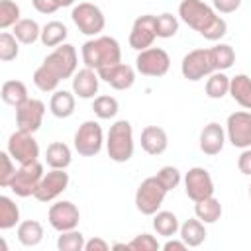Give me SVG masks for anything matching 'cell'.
<instances>
[{"mask_svg": "<svg viewBox=\"0 0 251 251\" xmlns=\"http://www.w3.org/2000/svg\"><path fill=\"white\" fill-rule=\"evenodd\" d=\"M76 67H78V55L75 45L61 43L35 69L33 84L41 92H55L61 80L73 78V75L76 73Z\"/></svg>", "mask_w": 251, "mask_h": 251, "instance_id": "cell-1", "label": "cell"}, {"mask_svg": "<svg viewBox=\"0 0 251 251\" xmlns=\"http://www.w3.org/2000/svg\"><path fill=\"white\" fill-rule=\"evenodd\" d=\"M178 18L208 41H218L227 33L226 20L202 0H182L178 4Z\"/></svg>", "mask_w": 251, "mask_h": 251, "instance_id": "cell-2", "label": "cell"}, {"mask_svg": "<svg viewBox=\"0 0 251 251\" xmlns=\"http://www.w3.org/2000/svg\"><path fill=\"white\" fill-rule=\"evenodd\" d=\"M80 57H82L84 67L100 71L104 67L122 63V47H120L116 37L96 35V37H92V39L82 43Z\"/></svg>", "mask_w": 251, "mask_h": 251, "instance_id": "cell-3", "label": "cell"}, {"mask_svg": "<svg viewBox=\"0 0 251 251\" xmlns=\"http://www.w3.org/2000/svg\"><path fill=\"white\" fill-rule=\"evenodd\" d=\"M133 127L127 120H118L110 126L106 137V151L114 163H127L133 157Z\"/></svg>", "mask_w": 251, "mask_h": 251, "instance_id": "cell-4", "label": "cell"}, {"mask_svg": "<svg viewBox=\"0 0 251 251\" xmlns=\"http://www.w3.org/2000/svg\"><path fill=\"white\" fill-rule=\"evenodd\" d=\"M71 20L78 27L80 33L90 35V37L100 35L104 31V27H106L104 12L96 4H90V2H78V4H75L73 10H71Z\"/></svg>", "mask_w": 251, "mask_h": 251, "instance_id": "cell-5", "label": "cell"}, {"mask_svg": "<svg viewBox=\"0 0 251 251\" xmlns=\"http://www.w3.org/2000/svg\"><path fill=\"white\" fill-rule=\"evenodd\" d=\"M167 192L169 190L161 184V180L157 176H147L145 180H141V184L135 190V208H137V212H141L143 216H153L155 212H159Z\"/></svg>", "mask_w": 251, "mask_h": 251, "instance_id": "cell-6", "label": "cell"}, {"mask_svg": "<svg viewBox=\"0 0 251 251\" xmlns=\"http://www.w3.org/2000/svg\"><path fill=\"white\" fill-rule=\"evenodd\" d=\"M75 151L80 157H94L102 151L104 145V131L102 126L94 120H86L78 126V129L75 131V139H73Z\"/></svg>", "mask_w": 251, "mask_h": 251, "instance_id": "cell-7", "label": "cell"}, {"mask_svg": "<svg viewBox=\"0 0 251 251\" xmlns=\"http://www.w3.org/2000/svg\"><path fill=\"white\" fill-rule=\"evenodd\" d=\"M43 165L39 161H33V163H25V165H20V169L16 171L12 182H10V190L20 196V198H27V196H33L41 178H43Z\"/></svg>", "mask_w": 251, "mask_h": 251, "instance_id": "cell-8", "label": "cell"}, {"mask_svg": "<svg viewBox=\"0 0 251 251\" xmlns=\"http://www.w3.org/2000/svg\"><path fill=\"white\" fill-rule=\"evenodd\" d=\"M171 69V57L161 47H147L135 57V71L143 76H165Z\"/></svg>", "mask_w": 251, "mask_h": 251, "instance_id": "cell-9", "label": "cell"}, {"mask_svg": "<svg viewBox=\"0 0 251 251\" xmlns=\"http://www.w3.org/2000/svg\"><path fill=\"white\" fill-rule=\"evenodd\" d=\"M216 69H214V63H212V55H210V49H192L188 51L184 57H182V63H180V73L186 80L190 82H196V80H202L204 76L212 75Z\"/></svg>", "mask_w": 251, "mask_h": 251, "instance_id": "cell-10", "label": "cell"}, {"mask_svg": "<svg viewBox=\"0 0 251 251\" xmlns=\"http://www.w3.org/2000/svg\"><path fill=\"white\" fill-rule=\"evenodd\" d=\"M226 137L237 149L251 147V112L249 110H237L227 116Z\"/></svg>", "mask_w": 251, "mask_h": 251, "instance_id": "cell-11", "label": "cell"}, {"mask_svg": "<svg viewBox=\"0 0 251 251\" xmlns=\"http://www.w3.org/2000/svg\"><path fill=\"white\" fill-rule=\"evenodd\" d=\"M6 151L12 155V159L20 165H25V163H33L37 161L39 157V145L33 137V133H27V131H14L10 137H8V145H6Z\"/></svg>", "mask_w": 251, "mask_h": 251, "instance_id": "cell-12", "label": "cell"}, {"mask_svg": "<svg viewBox=\"0 0 251 251\" xmlns=\"http://www.w3.org/2000/svg\"><path fill=\"white\" fill-rule=\"evenodd\" d=\"M47 220H49L51 227L61 233V231L75 229L78 226L80 212H78L76 204H73L71 200H59V202H55V204L49 206Z\"/></svg>", "mask_w": 251, "mask_h": 251, "instance_id": "cell-13", "label": "cell"}, {"mask_svg": "<svg viewBox=\"0 0 251 251\" xmlns=\"http://www.w3.org/2000/svg\"><path fill=\"white\" fill-rule=\"evenodd\" d=\"M155 39H157V16L143 14L135 18L129 31V47L135 51H143L151 47Z\"/></svg>", "mask_w": 251, "mask_h": 251, "instance_id": "cell-14", "label": "cell"}, {"mask_svg": "<svg viewBox=\"0 0 251 251\" xmlns=\"http://www.w3.org/2000/svg\"><path fill=\"white\" fill-rule=\"evenodd\" d=\"M184 192L192 202L214 196V180L204 167H192L184 175Z\"/></svg>", "mask_w": 251, "mask_h": 251, "instance_id": "cell-15", "label": "cell"}, {"mask_svg": "<svg viewBox=\"0 0 251 251\" xmlns=\"http://www.w3.org/2000/svg\"><path fill=\"white\" fill-rule=\"evenodd\" d=\"M43 116H45V104L37 98H27L24 104L16 108V126L22 131L35 133L43 124Z\"/></svg>", "mask_w": 251, "mask_h": 251, "instance_id": "cell-16", "label": "cell"}, {"mask_svg": "<svg viewBox=\"0 0 251 251\" xmlns=\"http://www.w3.org/2000/svg\"><path fill=\"white\" fill-rule=\"evenodd\" d=\"M69 186V173L65 169H51L43 175L33 198L37 202H53L57 196H61Z\"/></svg>", "mask_w": 251, "mask_h": 251, "instance_id": "cell-17", "label": "cell"}, {"mask_svg": "<svg viewBox=\"0 0 251 251\" xmlns=\"http://www.w3.org/2000/svg\"><path fill=\"white\" fill-rule=\"evenodd\" d=\"M98 76H100V80H104L106 84H110L116 90H127L135 82V69L126 63H116V65L100 69Z\"/></svg>", "mask_w": 251, "mask_h": 251, "instance_id": "cell-18", "label": "cell"}, {"mask_svg": "<svg viewBox=\"0 0 251 251\" xmlns=\"http://www.w3.org/2000/svg\"><path fill=\"white\" fill-rule=\"evenodd\" d=\"M98 86H100V76H98V71L94 69L84 67L73 75V92L82 100L96 98Z\"/></svg>", "mask_w": 251, "mask_h": 251, "instance_id": "cell-19", "label": "cell"}, {"mask_svg": "<svg viewBox=\"0 0 251 251\" xmlns=\"http://www.w3.org/2000/svg\"><path fill=\"white\" fill-rule=\"evenodd\" d=\"M226 143V129L218 122H210L200 131V151L208 157H216L222 153Z\"/></svg>", "mask_w": 251, "mask_h": 251, "instance_id": "cell-20", "label": "cell"}, {"mask_svg": "<svg viewBox=\"0 0 251 251\" xmlns=\"http://www.w3.org/2000/svg\"><path fill=\"white\" fill-rule=\"evenodd\" d=\"M169 147V135L163 127L159 126H145L141 129V149L147 153V155H161L165 153Z\"/></svg>", "mask_w": 251, "mask_h": 251, "instance_id": "cell-21", "label": "cell"}, {"mask_svg": "<svg viewBox=\"0 0 251 251\" xmlns=\"http://www.w3.org/2000/svg\"><path fill=\"white\" fill-rule=\"evenodd\" d=\"M206 227L204 222H200L198 218H188L186 222L180 224L178 229V237L188 245V247H200L206 241Z\"/></svg>", "mask_w": 251, "mask_h": 251, "instance_id": "cell-22", "label": "cell"}, {"mask_svg": "<svg viewBox=\"0 0 251 251\" xmlns=\"http://www.w3.org/2000/svg\"><path fill=\"white\" fill-rule=\"evenodd\" d=\"M75 92H69V90H55L51 100H49V110L55 118L59 120H65V118H71L75 114Z\"/></svg>", "mask_w": 251, "mask_h": 251, "instance_id": "cell-23", "label": "cell"}, {"mask_svg": "<svg viewBox=\"0 0 251 251\" xmlns=\"http://www.w3.org/2000/svg\"><path fill=\"white\" fill-rule=\"evenodd\" d=\"M229 96L245 110H251V76L239 73L229 80Z\"/></svg>", "mask_w": 251, "mask_h": 251, "instance_id": "cell-24", "label": "cell"}, {"mask_svg": "<svg viewBox=\"0 0 251 251\" xmlns=\"http://www.w3.org/2000/svg\"><path fill=\"white\" fill-rule=\"evenodd\" d=\"M16 235L24 247H35L43 241V226L37 220H24L18 224Z\"/></svg>", "mask_w": 251, "mask_h": 251, "instance_id": "cell-25", "label": "cell"}, {"mask_svg": "<svg viewBox=\"0 0 251 251\" xmlns=\"http://www.w3.org/2000/svg\"><path fill=\"white\" fill-rule=\"evenodd\" d=\"M73 161V155H71V147L63 141H53L47 145V151H45V163L47 167L51 169H67Z\"/></svg>", "mask_w": 251, "mask_h": 251, "instance_id": "cell-26", "label": "cell"}, {"mask_svg": "<svg viewBox=\"0 0 251 251\" xmlns=\"http://www.w3.org/2000/svg\"><path fill=\"white\" fill-rule=\"evenodd\" d=\"M222 212L224 208L216 196H208L194 202V216L204 224H216L222 218Z\"/></svg>", "mask_w": 251, "mask_h": 251, "instance_id": "cell-27", "label": "cell"}, {"mask_svg": "<svg viewBox=\"0 0 251 251\" xmlns=\"http://www.w3.org/2000/svg\"><path fill=\"white\" fill-rule=\"evenodd\" d=\"M153 229L163 237H173L178 233L180 222H178L176 214H173L169 210H159L153 214Z\"/></svg>", "mask_w": 251, "mask_h": 251, "instance_id": "cell-28", "label": "cell"}, {"mask_svg": "<svg viewBox=\"0 0 251 251\" xmlns=\"http://www.w3.org/2000/svg\"><path fill=\"white\" fill-rule=\"evenodd\" d=\"M0 98L4 100V104L18 108L20 104H24L29 96H27V86L22 80H6L0 88Z\"/></svg>", "mask_w": 251, "mask_h": 251, "instance_id": "cell-29", "label": "cell"}, {"mask_svg": "<svg viewBox=\"0 0 251 251\" xmlns=\"http://www.w3.org/2000/svg\"><path fill=\"white\" fill-rule=\"evenodd\" d=\"M12 33L16 35V39L24 45H33L39 37H41V27L35 20L31 18H22L14 27H12Z\"/></svg>", "mask_w": 251, "mask_h": 251, "instance_id": "cell-30", "label": "cell"}, {"mask_svg": "<svg viewBox=\"0 0 251 251\" xmlns=\"http://www.w3.org/2000/svg\"><path fill=\"white\" fill-rule=\"evenodd\" d=\"M69 35V29L63 22L59 20H53V22H47L43 27H41V37L39 41L45 45V47H57L61 43H65Z\"/></svg>", "mask_w": 251, "mask_h": 251, "instance_id": "cell-31", "label": "cell"}, {"mask_svg": "<svg viewBox=\"0 0 251 251\" xmlns=\"http://www.w3.org/2000/svg\"><path fill=\"white\" fill-rule=\"evenodd\" d=\"M229 80L231 78L226 75V71H214L206 80V96L212 100L224 98L226 94H229Z\"/></svg>", "mask_w": 251, "mask_h": 251, "instance_id": "cell-32", "label": "cell"}, {"mask_svg": "<svg viewBox=\"0 0 251 251\" xmlns=\"http://www.w3.org/2000/svg\"><path fill=\"white\" fill-rule=\"evenodd\" d=\"M20 224V208L10 196H0V229H12Z\"/></svg>", "mask_w": 251, "mask_h": 251, "instance_id": "cell-33", "label": "cell"}, {"mask_svg": "<svg viewBox=\"0 0 251 251\" xmlns=\"http://www.w3.org/2000/svg\"><path fill=\"white\" fill-rule=\"evenodd\" d=\"M210 55L216 71H227L235 63V51L227 43H216L214 47H210Z\"/></svg>", "mask_w": 251, "mask_h": 251, "instance_id": "cell-34", "label": "cell"}, {"mask_svg": "<svg viewBox=\"0 0 251 251\" xmlns=\"http://www.w3.org/2000/svg\"><path fill=\"white\" fill-rule=\"evenodd\" d=\"M92 112L96 114V118L100 120H112L116 118V114L120 112V104L114 96H108V94H102V96H96L94 102H92Z\"/></svg>", "mask_w": 251, "mask_h": 251, "instance_id": "cell-35", "label": "cell"}, {"mask_svg": "<svg viewBox=\"0 0 251 251\" xmlns=\"http://www.w3.org/2000/svg\"><path fill=\"white\" fill-rule=\"evenodd\" d=\"M84 235L75 227L69 231H61V235L57 237V249L59 251H84Z\"/></svg>", "mask_w": 251, "mask_h": 251, "instance_id": "cell-36", "label": "cell"}, {"mask_svg": "<svg viewBox=\"0 0 251 251\" xmlns=\"http://www.w3.org/2000/svg\"><path fill=\"white\" fill-rule=\"evenodd\" d=\"M20 16V6L14 0H0V29L14 27L22 20Z\"/></svg>", "mask_w": 251, "mask_h": 251, "instance_id": "cell-37", "label": "cell"}, {"mask_svg": "<svg viewBox=\"0 0 251 251\" xmlns=\"http://www.w3.org/2000/svg\"><path fill=\"white\" fill-rule=\"evenodd\" d=\"M20 55V41L16 39L14 33L2 31L0 33V61L10 63Z\"/></svg>", "mask_w": 251, "mask_h": 251, "instance_id": "cell-38", "label": "cell"}, {"mask_svg": "<svg viewBox=\"0 0 251 251\" xmlns=\"http://www.w3.org/2000/svg\"><path fill=\"white\" fill-rule=\"evenodd\" d=\"M178 31V18L173 16L171 12H163L157 16V37L169 39L173 35H176Z\"/></svg>", "mask_w": 251, "mask_h": 251, "instance_id": "cell-39", "label": "cell"}, {"mask_svg": "<svg viewBox=\"0 0 251 251\" xmlns=\"http://www.w3.org/2000/svg\"><path fill=\"white\" fill-rule=\"evenodd\" d=\"M159 180H161V184L171 192V190H175L178 184H180V180H182V175H180V171L176 169V167H173V165H165V167H161L159 171H157V175H155Z\"/></svg>", "mask_w": 251, "mask_h": 251, "instance_id": "cell-40", "label": "cell"}, {"mask_svg": "<svg viewBox=\"0 0 251 251\" xmlns=\"http://www.w3.org/2000/svg\"><path fill=\"white\" fill-rule=\"evenodd\" d=\"M16 165H14V159L8 151H2L0 153V186L2 188H8L14 175H16Z\"/></svg>", "mask_w": 251, "mask_h": 251, "instance_id": "cell-41", "label": "cell"}, {"mask_svg": "<svg viewBox=\"0 0 251 251\" xmlns=\"http://www.w3.org/2000/svg\"><path fill=\"white\" fill-rule=\"evenodd\" d=\"M127 245H129L131 251H157V249H161L157 237L151 235V233H139Z\"/></svg>", "mask_w": 251, "mask_h": 251, "instance_id": "cell-42", "label": "cell"}, {"mask_svg": "<svg viewBox=\"0 0 251 251\" xmlns=\"http://www.w3.org/2000/svg\"><path fill=\"white\" fill-rule=\"evenodd\" d=\"M237 169L241 175L251 176V147L241 149V155L237 157Z\"/></svg>", "mask_w": 251, "mask_h": 251, "instance_id": "cell-43", "label": "cell"}, {"mask_svg": "<svg viewBox=\"0 0 251 251\" xmlns=\"http://www.w3.org/2000/svg\"><path fill=\"white\" fill-rule=\"evenodd\" d=\"M241 0H214V10L220 14H231L235 10H239Z\"/></svg>", "mask_w": 251, "mask_h": 251, "instance_id": "cell-44", "label": "cell"}, {"mask_svg": "<svg viewBox=\"0 0 251 251\" xmlns=\"http://www.w3.org/2000/svg\"><path fill=\"white\" fill-rule=\"evenodd\" d=\"M31 6L39 12V14H55L59 10V6L53 0H31Z\"/></svg>", "mask_w": 251, "mask_h": 251, "instance_id": "cell-45", "label": "cell"}, {"mask_svg": "<svg viewBox=\"0 0 251 251\" xmlns=\"http://www.w3.org/2000/svg\"><path fill=\"white\" fill-rule=\"evenodd\" d=\"M108 249H110V245L102 237H92L84 243V251H108Z\"/></svg>", "mask_w": 251, "mask_h": 251, "instance_id": "cell-46", "label": "cell"}, {"mask_svg": "<svg viewBox=\"0 0 251 251\" xmlns=\"http://www.w3.org/2000/svg\"><path fill=\"white\" fill-rule=\"evenodd\" d=\"M188 245L182 241V239H171L169 237V241H165L163 245H161V249H165V251H184Z\"/></svg>", "mask_w": 251, "mask_h": 251, "instance_id": "cell-47", "label": "cell"}, {"mask_svg": "<svg viewBox=\"0 0 251 251\" xmlns=\"http://www.w3.org/2000/svg\"><path fill=\"white\" fill-rule=\"evenodd\" d=\"M53 2H55L59 8H67V6H73L76 0H53Z\"/></svg>", "mask_w": 251, "mask_h": 251, "instance_id": "cell-48", "label": "cell"}, {"mask_svg": "<svg viewBox=\"0 0 251 251\" xmlns=\"http://www.w3.org/2000/svg\"><path fill=\"white\" fill-rule=\"evenodd\" d=\"M112 249H126V251H127V249H129V245H127V243H114V245H112Z\"/></svg>", "mask_w": 251, "mask_h": 251, "instance_id": "cell-49", "label": "cell"}, {"mask_svg": "<svg viewBox=\"0 0 251 251\" xmlns=\"http://www.w3.org/2000/svg\"><path fill=\"white\" fill-rule=\"evenodd\" d=\"M249 198H251V184H249Z\"/></svg>", "mask_w": 251, "mask_h": 251, "instance_id": "cell-50", "label": "cell"}]
</instances>
